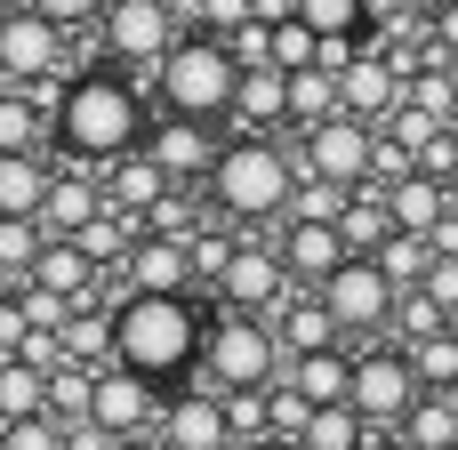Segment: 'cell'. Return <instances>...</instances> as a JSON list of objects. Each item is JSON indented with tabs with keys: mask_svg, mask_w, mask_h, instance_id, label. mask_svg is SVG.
Listing matches in <instances>:
<instances>
[{
	"mask_svg": "<svg viewBox=\"0 0 458 450\" xmlns=\"http://www.w3.org/2000/svg\"><path fill=\"white\" fill-rule=\"evenodd\" d=\"M403 443H419V450H458V403H451V395H427V403L403 419Z\"/></svg>",
	"mask_w": 458,
	"mask_h": 450,
	"instance_id": "obj_31",
	"label": "cell"
},
{
	"mask_svg": "<svg viewBox=\"0 0 458 450\" xmlns=\"http://www.w3.org/2000/svg\"><path fill=\"white\" fill-rule=\"evenodd\" d=\"M282 370H290V354H282V330L274 322H258V314H209V346H201V386H217V395H266V386H282Z\"/></svg>",
	"mask_w": 458,
	"mask_h": 450,
	"instance_id": "obj_5",
	"label": "cell"
},
{
	"mask_svg": "<svg viewBox=\"0 0 458 450\" xmlns=\"http://www.w3.org/2000/svg\"><path fill=\"white\" fill-rule=\"evenodd\" d=\"M443 330H451V346H458V314H451V322H443Z\"/></svg>",
	"mask_w": 458,
	"mask_h": 450,
	"instance_id": "obj_48",
	"label": "cell"
},
{
	"mask_svg": "<svg viewBox=\"0 0 458 450\" xmlns=\"http://www.w3.org/2000/svg\"><path fill=\"white\" fill-rule=\"evenodd\" d=\"M97 217H105V193H97L81 169H56V193H48V209H40V233H48V242H81Z\"/></svg>",
	"mask_w": 458,
	"mask_h": 450,
	"instance_id": "obj_20",
	"label": "cell"
},
{
	"mask_svg": "<svg viewBox=\"0 0 458 450\" xmlns=\"http://www.w3.org/2000/svg\"><path fill=\"white\" fill-rule=\"evenodd\" d=\"M56 121L24 97V89H0V153H48Z\"/></svg>",
	"mask_w": 458,
	"mask_h": 450,
	"instance_id": "obj_26",
	"label": "cell"
},
{
	"mask_svg": "<svg viewBox=\"0 0 458 450\" xmlns=\"http://www.w3.org/2000/svg\"><path fill=\"white\" fill-rule=\"evenodd\" d=\"M242 242H250V233H201V242H193V282H201V290H217V282L233 274Z\"/></svg>",
	"mask_w": 458,
	"mask_h": 450,
	"instance_id": "obj_38",
	"label": "cell"
},
{
	"mask_svg": "<svg viewBox=\"0 0 458 450\" xmlns=\"http://www.w3.org/2000/svg\"><path fill=\"white\" fill-rule=\"evenodd\" d=\"M282 386H298L314 411H338V403H354V346H330V354H306V362H290V370H282Z\"/></svg>",
	"mask_w": 458,
	"mask_h": 450,
	"instance_id": "obj_21",
	"label": "cell"
},
{
	"mask_svg": "<svg viewBox=\"0 0 458 450\" xmlns=\"http://www.w3.org/2000/svg\"><path fill=\"white\" fill-rule=\"evenodd\" d=\"M298 450H370V419H362L354 403L314 411V419H306V435H298Z\"/></svg>",
	"mask_w": 458,
	"mask_h": 450,
	"instance_id": "obj_28",
	"label": "cell"
},
{
	"mask_svg": "<svg viewBox=\"0 0 458 450\" xmlns=\"http://www.w3.org/2000/svg\"><path fill=\"white\" fill-rule=\"evenodd\" d=\"M145 97L129 89V72H72L64 81V105H56V145L64 161L56 169H113L129 153H145Z\"/></svg>",
	"mask_w": 458,
	"mask_h": 450,
	"instance_id": "obj_1",
	"label": "cell"
},
{
	"mask_svg": "<svg viewBox=\"0 0 458 450\" xmlns=\"http://www.w3.org/2000/svg\"><path fill=\"white\" fill-rule=\"evenodd\" d=\"M209 346V314L193 298H121L113 306V370H137L153 386L201 370Z\"/></svg>",
	"mask_w": 458,
	"mask_h": 450,
	"instance_id": "obj_2",
	"label": "cell"
},
{
	"mask_svg": "<svg viewBox=\"0 0 458 450\" xmlns=\"http://www.w3.org/2000/svg\"><path fill=\"white\" fill-rule=\"evenodd\" d=\"M209 201H217V217H233L242 233H250L258 217H290V201H298V161H290L274 137H233V145L217 153V169H209Z\"/></svg>",
	"mask_w": 458,
	"mask_h": 450,
	"instance_id": "obj_3",
	"label": "cell"
},
{
	"mask_svg": "<svg viewBox=\"0 0 458 450\" xmlns=\"http://www.w3.org/2000/svg\"><path fill=\"white\" fill-rule=\"evenodd\" d=\"M177 8L169 0H113L105 8V56H113V72H129V64H145V72H161L169 56H177Z\"/></svg>",
	"mask_w": 458,
	"mask_h": 450,
	"instance_id": "obj_9",
	"label": "cell"
},
{
	"mask_svg": "<svg viewBox=\"0 0 458 450\" xmlns=\"http://www.w3.org/2000/svg\"><path fill=\"white\" fill-rule=\"evenodd\" d=\"M338 233H346V250H354V258H378V250L394 242V209H386V193H378V185H362V193H354V209L338 217Z\"/></svg>",
	"mask_w": 458,
	"mask_h": 450,
	"instance_id": "obj_24",
	"label": "cell"
},
{
	"mask_svg": "<svg viewBox=\"0 0 458 450\" xmlns=\"http://www.w3.org/2000/svg\"><path fill=\"white\" fill-rule=\"evenodd\" d=\"M274 64H282V72H314V64H322V32L298 24V16H282V24H274Z\"/></svg>",
	"mask_w": 458,
	"mask_h": 450,
	"instance_id": "obj_36",
	"label": "cell"
},
{
	"mask_svg": "<svg viewBox=\"0 0 458 450\" xmlns=\"http://www.w3.org/2000/svg\"><path fill=\"white\" fill-rule=\"evenodd\" d=\"M274 330H282V354H290V362H306V354H330V346H346V330L330 322V306H322V298H306V290H298V298H290V306L274 314Z\"/></svg>",
	"mask_w": 458,
	"mask_h": 450,
	"instance_id": "obj_22",
	"label": "cell"
},
{
	"mask_svg": "<svg viewBox=\"0 0 458 450\" xmlns=\"http://www.w3.org/2000/svg\"><path fill=\"white\" fill-rule=\"evenodd\" d=\"M443 306L427 298V290H403V306H394V330H386V346H427V338H443Z\"/></svg>",
	"mask_w": 458,
	"mask_h": 450,
	"instance_id": "obj_32",
	"label": "cell"
},
{
	"mask_svg": "<svg viewBox=\"0 0 458 450\" xmlns=\"http://www.w3.org/2000/svg\"><path fill=\"white\" fill-rule=\"evenodd\" d=\"M411 105H419V113H435V121H451V113H458V81H451V64H443V56L411 72Z\"/></svg>",
	"mask_w": 458,
	"mask_h": 450,
	"instance_id": "obj_37",
	"label": "cell"
},
{
	"mask_svg": "<svg viewBox=\"0 0 458 450\" xmlns=\"http://www.w3.org/2000/svg\"><path fill=\"white\" fill-rule=\"evenodd\" d=\"M145 153L169 169V185H193V177H209V169H217V153H225V145H217L201 121H177V113H169V121L145 137Z\"/></svg>",
	"mask_w": 458,
	"mask_h": 450,
	"instance_id": "obj_16",
	"label": "cell"
},
{
	"mask_svg": "<svg viewBox=\"0 0 458 450\" xmlns=\"http://www.w3.org/2000/svg\"><path fill=\"white\" fill-rule=\"evenodd\" d=\"M0 72L40 89L64 72V24H48L40 8H0Z\"/></svg>",
	"mask_w": 458,
	"mask_h": 450,
	"instance_id": "obj_10",
	"label": "cell"
},
{
	"mask_svg": "<svg viewBox=\"0 0 458 450\" xmlns=\"http://www.w3.org/2000/svg\"><path fill=\"white\" fill-rule=\"evenodd\" d=\"M290 161H298V185H346V193H362L370 185V161H378V129L354 121V113H338V121L306 129Z\"/></svg>",
	"mask_w": 458,
	"mask_h": 450,
	"instance_id": "obj_7",
	"label": "cell"
},
{
	"mask_svg": "<svg viewBox=\"0 0 458 450\" xmlns=\"http://www.w3.org/2000/svg\"><path fill=\"white\" fill-rule=\"evenodd\" d=\"M169 193H177V185H169V169H161L153 153H129V161L105 169V209H121V217H153Z\"/></svg>",
	"mask_w": 458,
	"mask_h": 450,
	"instance_id": "obj_17",
	"label": "cell"
},
{
	"mask_svg": "<svg viewBox=\"0 0 458 450\" xmlns=\"http://www.w3.org/2000/svg\"><path fill=\"white\" fill-rule=\"evenodd\" d=\"M161 81V97H169V113L177 121H225L233 113V97H242V56H233V40H217V32H185L177 40V56L153 72Z\"/></svg>",
	"mask_w": 458,
	"mask_h": 450,
	"instance_id": "obj_4",
	"label": "cell"
},
{
	"mask_svg": "<svg viewBox=\"0 0 458 450\" xmlns=\"http://www.w3.org/2000/svg\"><path fill=\"white\" fill-rule=\"evenodd\" d=\"M161 419H169V403H161L153 378H137V370H97V411H89V427H105L113 443H129V435H161Z\"/></svg>",
	"mask_w": 458,
	"mask_h": 450,
	"instance_id": "obj_12",
	"label": "cell"
},
{
	"mask_svg": "<svg viewBox=\"0 0 458 450\" xmlns=\"http://www.w3.org/2000/svg\"><path fill=\"white\" fill-rule=\"evenodd\" d=\"M24 419H48V378L32 362H0V427H24Z\"/></svg>",
	"mask_w": 458,
	"mask_h": 450,
	"instance_id": "obj_27",
	"label": "cell"
},
{
	"mask_svg": "<svg viewBox=\"0 0 458 450\" xmlns=\"http://www.w3.org/2000/svg\"><path fill=\"white\" fill-rule=\"evenodd\" d=\"M298 24H314L322 40H362L370 32V0H290Z\"/></svg>",
	"mask_w": 458,
	"mask_h": 450,
	"instance_id": "obj_29",
	"label": "cell"
},
{
	"mask_svg": "<svg viewBox=\"0 0 458 450\" xmlns=\"http://www.w3.org/2000/svg\"><path fill=\"white\" fill-rule=\"evenodd\" d=\"M443 8H458V0H443Z\"/></svg>",
	"mask_w": 458,
	"mask_h": 450,
	"instance_id": "obj_49",
	"label": "cell"
},
{
	"mask_svg": "<svg viewBox=\"0 0 458 450\" xmlns=\"http://www.w3.org/2000/svg\"><path fill=\"white\" fill-rule=\"evenodd\" d=\"M370 450H419V443H403V435H370Z\"/></svg>",
	"mask_w": 458,
	"mask_h": 450,
	"instance_id": "obj_43",
	"label": "cell"
},
{
	"mask_svg": "<svg viewBox=\"0 0 458 450\" xmlns=\"http://www.w3.org/2000/svg\"><path fill=\"white\" fill-rule=\"evenodd\" d=\"M443 185H451V209H458V161H451V177H443Z\"/></svg>",
	"mask_w": 458,
	"mask_h": 450,
	"instance_id": "obj_47",
	"label": "cell"
},
{
	"mask_svg": "<svg viewBox=\"0 0 458 450\" xmlns=\"http://www.w3.org/2000/svg\"><path fill=\"white\" fill-rule=\"evenodd\" d=\"M48 258V233L32 225V217H0V274H16V282H32V266Z\"/></svg>",
	"mask_w": 458,
	"mask_h": 450,
	"instance_id": "obj_33",
	"label": "cell"
},
{
	"mask_svg": "<svg viewBox=\"0 0 458 450\" xmlns=\"http://www.w3.org/2000/svg\"><path fill=\"white\" fill-rule=\"evenodd\" d=\"M24 8H40L48 24H64V32H72V24H89V16H105L113 0H24Z\"/></svg>",
	"mask_w": 458,
	"mask_h": 450,
	"instance_id": "obj_42",
	"label": "cell"
},
{
	"mask_svg": "<svg viewBox=\"0 0 458 450\" xmlns=\"http://www.w3.org/2000/svg\"><path fill=\"white\" fill-rule=\"evenodd\" d=\"M16 306L32 314V330H72V314H81L72 298H56V290H40V282H24V290H16Z\"/></svg>",
	"mask_w": 458,
	"mask_h": 450,
	"instance_id": "obj_40",
	"label": "cell"
},
{
	"mask_svg": "<svg viewBox=\"0 0 458 450\" xmlns=\"http://www.w3.org/2000/svg\"><path fill=\"white\" fill-rule=\"evenodd\" d=\"M403 354H411V370H419V386H427V395H451V386H458V346H451V330H443V338H427V346H403Z\"/></svg>",
	"mask_w": 458,
	"mask_h": 450,
	"instance_id": "obj_35",
	"label": "cell"
},
{
	"mask_svg": "<svg viewBox=\"0 0 458 450\" xmlns=\"http://www.w3.org/2000/svg\"><path fill=\"white\" fill-rule=\"evenodd\" d=\"M419 403H427V386L403 346H354V411L370 419V435H403V419Z\"/></svg>",
	"mask_w": 458,
	"mask_h": 450,
	"instance_id": "obj_8",
	"label": "cell"
},
{
	"mask_svg": "<svg viewBox=\"0 0 458 450\" xmlns=\"http://www.w3.org/2000/svg\"><path fill=\"white\" fill-rule=\"evenodd\" d=\"M322 306H330V322L346 330V346H386L403 290L378 274V258H346V266L322 282Z\"/></svg>",
	"mask_w": 458,
	"mask_h": 450,
	"instance_id": "obj_6",
	"label": "cell"
},
{
	"mask_svg": "<svg viewBox=\"0 0 458 450\" xmlns=\"http://www.w3.org/2000/svg\"><path fill=\"white\" fill-rule=\"evenodd\" d=\"M386 209H394V233H419V242H435V233L458 217V209H451V185H443V177H427V169H419V177H403V185L386 193Z\"/></svg>",
	"mask_w": 458,
	"mask_h": 450,
	"instance_id": "obj_19",
	"label": "cell"
},
{
	"mask_svg": "<svg viewBox=\"0 0 458 450\" xmlns=\"http://www.w3.org/2000/svg\"><path fill=\"white\" fill-rule=\"evenodd\" d=\"M290 298H298V282H290L282 250H250V242H242L233 274L217 282V306H225V314H258V322H274Z\"/></svg>",
	"mask_w": 458,
	"mask_h": 450,
	"instance_id": "obj_11",
	"label": "cell"
},
{
	"mask_svg": "<svg viewBox=\"0 0 458 450\" xmlns=\"http://www.w3.org/2000/svg\"><path fill=\"white\" fill-rule=\"evenodd\" d=\"M233 121H242V137H266L274 121H290V72H282V64H258V72H242Z\"/></svg>",
	"mask_w": 458,
	"mask_h": 450,
	"instance_id": "obj_23",
	"label": "cell"
},
{
	"mask_svg": "<svg viewBox=\"0 0 458 450\" xmlns=\"http://www.w3.org/2000/svg\"><path fill=\"white\" fill-rule=\"evenodd\" d=\"M32 282H40V290H56V298H72V306H89V282H105V274L89 266V250H81V242H48V258L32 266Z\"/></svg>",
	"mask_w": 458,
	"mask_h": 450,
	"instance_id": "obj_25",
	"label": "cell"
},
{
	"mask_svg": "<svg viewBox=\"0 0 458 450\" xmlns=\"http://www.w3.org/2000/svg\"><path fill=\"white\" fill-rule=\"evenodd\" d=\"M161 443H169V450H242V443H233V419H225V395H217V386H185V395H169Z\"/></svg>",
	"mask_w": 458,
	"mask_h": 450,
	"instance_id": "obj_13",
	"label": "cell"
},
{
	"mask_svg": "<svg viewBox=\"0 0 458 450\" xmlns=\"http://www.w3.org/2000/svg\"><path fill=\"white\" fill-rule=\"evenodd\" d=\"M378 274H386L394 290H427V274H435V242H419V233H394V242L378 250Z\"/></svg>",
	"mask_w": 458,
	"mask_h": 450,
	"instance_id": "obj_30",
	"label": "cell"
},
{
	"mask_svg": "<svg viewBox=\"0 0 458 450\" xmlns=\"http://www.w3.org/2000/svg\"><path fill=\"white\" fill-rule=\"evenodd\" d=\"M145 233H153V242H185V250H193V242H201V217H193V193H169V201H161V209L145 217Z\"/></svg>",
	"mask_w": 458,
	"mask_h": 450,
	"instance_id": "obj_39",
	"label": "cell"
},
{
	"mask_svg": "<svg viewBox=\"0 0 458 450\" xmlns=\"http://www.w3.org/2000/svg\"><path fill=\"white\" fill-rule=\"evenodd\" d=\"M346 258H354V250H346L338 225H314V217H290V225H282V266H290V282H298L306 298H322V282H330Z\"/></svg>",
	"mask_w": 458,
	"mask_h": 450,
	"instance_id": "obj_14",
	"label": "cell"
},
{
	"mask_svg": "<svg viewBox=\"0 0 458 450\" xmlns=\"http://www.w3.org/2000/svg\"><path fill=\"white\" fill-rule=\"evenodd\" d=\"M121 282H129V298H193L201 282H193V250L185 242H137V258L121 266Z\"/></svg>",
	"mask_w": 458,
	"mask_h": 450,
	"instance_id": "obj_15",
	"label": "cell"
},
{
	"mask_svg": "<svg viewBox=\"0 0 458 450\" xmlns=\"http://www.w3.org/2000/svg\"><path fill=\"white\" fill-rule=\"evenodd\" d=\"M386 137H394L411 161H427L435 145H451V121H435V113H419V105H403V113L386 121Z\"/></svg>",
	"mask_w": 458,
	"mask_h": 450,
	"instance_id": "obj_34",
	"label": "cell"
},
{
	"mask_svg": "<svg viewBox=\"0 0 458 450\" xmlns=\"http://www.w3.org/2000/svg\"><path fill=\"white\" fill-rule=\"evenodd\" d=\"M250 450H298V443H290V435H266V443H250Z\"/></svg>",
	"mask_w": 458,
	"mask_h": 450,
	"instance_id": "obj_46",
	"label": "cell"
},
{
	"mask_svg": "<svg viewBox=\"0 0 458 450\" xmlns=\"http://www.w3.org/2000/svg\"><path fill=\"white\" fill-rule=\"evenodd\" d=\"M48 193H56V161L48 153H0V217H32L40 225Z\"/></svg>",
	"mask_w": 458,
	"mask_h": 450,
	"instance_id": "obj_18",
	"label": "cell"
},
{
	"mask_svg": "<svg viewBox=\"0 0 458 450\" xmlns=\"http://www.w3.org/2000/svg\"><path fill=\"white\" fill-rule=\"evenodd\" d=\"M121 450H169V443H161V435H129Z\"/></svg>",
	"mask_w": 458,
	"mask_h": 450,
	"instance_id": "obj_44",
	"label": "cell"
},
{
	"mask_svg": "<svg viewBox=\"0 0 458 450\" xmlns=\"http://www.w3.org/2000/svg\"><path fill=\"white\" fill-rule=\"evenodd\" d=\"M16 290H24V282H16V274H0V306H16Z\"/></svg>",
	"mask_w": 458,
	"mask_h": 450,
	"instance_id": "obj_45",
	"label": "cell"
},
{
	"mask_svg": "<svg viewBox=\"0 0 458 450\" xmlns=\"http://www.w3.org/2000/svg\"><path fill=\"white\" fill-rule=\"evenodd\" d=\"M0 450H64L56 419H24V427H0Z\"/></svg>",
	"mask_w": 458,
	"mask_h": 450,
	"instance_id": "obj_41",
	"label": "cell"
}]
</instances>
